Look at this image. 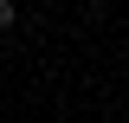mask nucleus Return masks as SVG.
<instances>
[{"label": "nucleus", "instance_id": "f257e3e1", "mask_svg": "<svg viewBox=\"0 0 129 123\" xmlns=\"http://www.w3.org/2000/svg\"><path fill=\"white\" fill-rule=\"evenodd\" d=\"M0 26H13V0H0Z\"/></svg>", "mask_w": 129, "mask_h": 123}]
</instances>
